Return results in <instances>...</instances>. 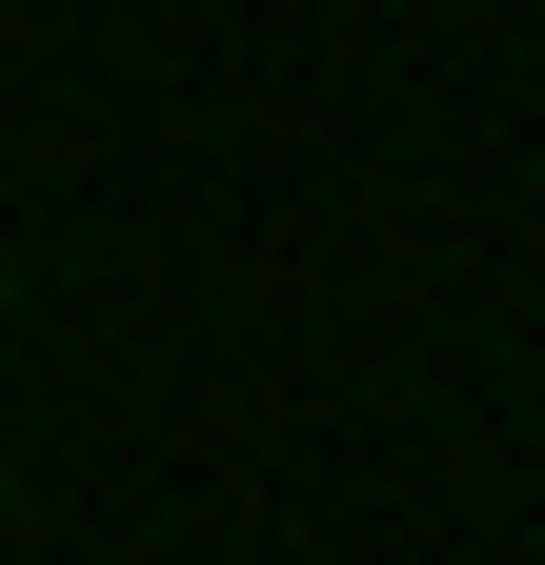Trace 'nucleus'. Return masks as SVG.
<instances>
[]
</instances>
